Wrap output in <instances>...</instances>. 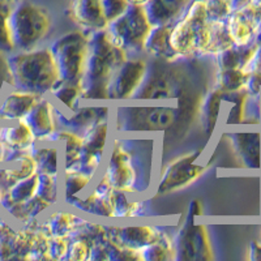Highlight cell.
<instances>
[{
	"label": "cell",
	"mask_w": 261,
	"mask_h": 261,
	"mask_svg": "<svg viewBox=\"0 0 261 261\" xmlns=\"http://www.w3.org/2000/svg\"><path fill=\"white\" fill-rule=\"evenodd\" d=\"M128 59V53L111 41L106 29L89 38L85 71L81 80L83 99H109L114 74Z\"/></svg>",
	"instance_id": "1"
},
{
	"label": "cell",
	"mask_w": 261,
	"mask_h": 261,
	"mask_svg": "<svg viewBox=\"0 0 261 261\" xmlns=\"http://www.w3.org/2000/svg\"><path fill=\"white\" fill-rule=\"evenodd\" d=\"M13 88L43 97L60 83L59 69L51 48L22 51L8 57Z\"/></svg>",
	"instance_id": "2"
},
{
	"label": "cell",
	"mask_w": 261,
	"mask_h": 261,
	"mask_svg": "<svg viewBox=\"0 0 261 261\" xmlns=\"http://www.w3.org/2000/svg\"><path fill=\"white\" fill-rule=\"evenodd\" d=\"M209 18L205 0H195L186 9V15L171 28L170 43L178 55L206 54L209 46Z\"/></svg>",
	"instance_id": "3"
},
{
	"label": "cell",
	"mask_w": 261,
	"mask_h": 261,
	"mask_svg": "<svg viewBox=\"0 0 261 261\" xmlns=\"http://www.w3.org/2000/svg\"><path fill=\"white\" fill-rule=\"evenodd\" d=\"M9 25L15 47L21 51H29L45 38L50 30L51 18L45 8L24 2L12 9Z\"/></svg>",
	"instance_id": "4"
},
{
	"label": "cell",
	"mask_w": 261,
	"mask_h": 261,
	"mask_svg": "<svg viewBox=\"0 0 261 261\" xmlns=\"http://www.w3.org/2000/svg\"><path fill=\"white\" fill-rule=\"evenodd\" d=\"M89 38L83 32L68 33L54 42L51 51L54 54L60 83L80 86L85 71Z\"/></svg>",
	"instance_id": "5"
},
{
	"label": "cell",
	"mask_w": 261,
	"mask_h": 261,
	"mask_svg": "<svg viewBox=\"0 0 261 261\" xmlns=\"http://www.w3.org/2000/svg\"><path fill=\"white\" fill-rule=\"evenodd\" d=\"M107 32L111 41L127 53H143L153 25L146 15L145 7L130 4L120 17L109 24Z\"/></svg>",
	"instance_id": "6"
},
{
	"label": "cell",
	"mask_w": 261,
	"mask_h": 261,
	"mask_svg": "<svg viewBox=\"0 0 261 261\" xmlns=\"http://www.w3.org/2000/svg\"><path fill=\"white\" fill-rule=\"evenodd\" d=\"M120 130H166L175 123L176 111L171 107H129L119 110Z\"/></svg>",
	"instance_id": "7"
},
{
	"label": "cell",
	"mask_w": 261,
	"mask_h": 261,
	"mask_svg": "<svg viewBox=\"0 0 261 261\" xmlns=\"http://www.w3.org/2000/svg\"><path fill=\"white\" fill-rule=\"evenodd\" d=\"M202 149L191 151L188 154L176 157L167 163L160 178L157 191L160 193L181 190L200 178L205 171V166L197 165L196 161L201 155Z\"/></svg>",
	"instance_id": "8"
},
{
	"label": "cell",
	"mask_w": 261,
	"mask_h": 261,
	"mask_svg": "<svg viewBox=\"0 0 261 261\" xmlns=\"http://www.w3.org/2000/svg\"><path fill=\"white\" fill-rule=\"evenodd\" d=\"M105 176L115 191L134 193L139 187L137 169L134 163V157L119 140L114 143Z\"/></svg>",
	"instance_id": "9"
},
{
	"label": "cell",
	"mask_w": 261,
	"mask_h": 261,
	"mask_svg": "<svg viewBox=\"0 0 261 261\" xmlns=\"http://www.w3.org/2000/svg\"><path fill=\"white\" fill-rule=\"evenodd\" d=\"M180 73L175 68L162 69L157 65L154 73L146 72V81L141 84L134 97L137 99H171L179 97L184 90Z\"/></svg>",
	"instance_id": "10"
},
{
	"label": "cell",
	"mask_w": 261,
	"mask_h": 261,
	"mask_svg": "<svg viewBox=\"0 0 261 261\" xmlns=\"http://www.w3.org/2000/svg\"><path fill=\"white\" fill-rule=\"evenodd\" d=\"M192 216H190L187 225L179 232L175 244V258L179 260H212L211 243H209L206 227L202 225H193Z\"/></svg>",
	"instance_id": "11"
},
{
	"label": "cell",
	"mask_w": 261,
	"mask_h": 261,
	"mask_svg": "<svg viewBox=\"0 0 261 261\" xmlns=\"http://www.w3.org/2000/svg\"><path fill=\"white\" fill-rule=\"evenodd\" d=\"M148 72V63L144 59H127L115 72L110 84L111 99H128L132 98Z\"/></svg>",
	"instance_id": "12"
},
{
	"label": "cell",
	"mask_w": 261,
	"mask_h": 261,
	"mask_svg": "<svg viewBox=\"0 0 261 261\" xmlns=\"http://www.w3.org/2000/svg\"><path fill=\"white\" fill-rule=\"evenodd\" d=\"M37 137L24 119L17 120V124L13 127L0 128V141L9 150V154L4 157H15V161L28 154L27 151L33 149Z\"/></svg>",
	"instance_id": "13"
},
{
	"label": "cell",
	"mask_w": 261,
	"mask_h": 261,
	"mask_svg": "<svg viewBox=\"0 0 261 261\" xmlns=\"http://www.w3.org/2000/svg\"><path fill=\"white\" fill-rule=\"evenodd\" d=\"M24 120L33 130L37 140H45V141L53 140L57 129V123H55V110L48 99L41 98L38 103L28 113Z\"/></svg>",
	"instance_id": "14"
},
{
	"label": "cell",
	"mask_w": 261,
	"mask_h": 261,
	"mask_svg": "<svg viewBox=\"0 0 261 261\" xmlns=\"http://www.w3.org/2000/svg\"><path fill=\"white\" fill-rule=\"evenodd\" d=\"M161 231L153 226H130V227H110L109 239L119 246L140 251L157 241Z\"/></svg>",
	"instance_id": "15"
},
{
	"label": "cell",
	"mask_w": 261,
	"mask_h": 261,
	"mask_svg": "<svg viewBox=\"0 0 261 261\" xmlns=\"http://www.w3.org/2000/svg\"><path fill=\"white\" fill-rule=\"evenodd\" d=\"M71 17L90 32H99L109 27L101 7V0H73Z\"/></svg>",
	"instance_id": "16"
},
{
	"label": "cell",
	"mask_w": 261,
	"mask_h": 261,
	"mask_svg": "<svg viewBox=\"0 0 261 261\" xmlns=\"http://www.w3.org/2000/svg\"><path fill=\"white\" fill-rule=\"evenodd\" d=\"M41 95L16 89L9 93L0 105V120H20L38 103Z\"/></svg>",
	"instance_id": "17"
},
{
	"label": "cell",
	"mask_w": 261,
	"mask_h": 261,
	"mask_svg": "<svg viewBox=\"0 0 261 261\" xmlns=\"http://www.w3.org/2000/svg\"><path fill=\"white\" fill-rule=\"evenodd\" d=\"M191 0H149L145 11L153 27L171 25L190 6Z\"/></svg>",
	"instance_id": "18"
},
{
	"label": "cell",
	"mask_w": 261,
	"mask_h": 261,
	"mask_svg": "<svg viewBox=\"0 0 261 261\" xmlns=\"http://www.w3.org/2000/svg\"><path fill=\"white\" fill-rule=\"evenodd\" d=\"M171 25H161V27H153L149 33L148 39L145 42L144 51L158 59L174 62L178 54L174 51L170 43V33H171Z\"/></svg>",
	"instance_id": "19"
},
{
	"label": "cell",
	"mask_w": 261,
	"mask_h": 261,
	"mask_svg": "<svg viewBox=\"0 0 261 261\" xmlns=\"http://www.w3.org/2000/svg\"><path fill=\"white\" fill-rule=\"evenodd\" d=\"M239 158L244 166L258 169L261 163V135L260 134H234L231 135Z\"/></svg>",
	"instance_id": "20"
},
{
	"label": "cell",
	"mask_w": 261,
	"mask_h": 261,
	"mask_svg": "<svg viewBox=\"0 0 261 261\" xmlns=\"http://www.w3.org/2000/svg\"><path fill=\"white\" fill-rule=\"evenodd\" d=\"M107 109L106 107H84L80 109L79 107L77 110L73 111V115L67 118L63 114H58V119L67 127L76 128V129H80V128H88L93 124V123L101 120V119H106L107 115Z\"/></svg>",
	"instance_id": "21"
},
{
	"label": "cell",
	"mask_w": 261,
	"mask_h": 261,
	"mask_svg": "<svg viewBox=\"0 0 261 261\" xmlns=\"http://www.w3.org/2000/svg\"><path fill=\"white\" fill-rule=\"evenodd\" d=\"M144 260H172L175 258V244L165 232H161L157 241L140 249Z\"/></svg>",
	"instance_id": "22"
},
{
	"label": "cell",
	"mask_w": 261,
	"mask_h": 261,
	"mask_svg": "<svg viewBox=\"0 0 261 261\" xmlns=\"http://www.w3.org/2000/svg\"><path fill=\"white\" fill-rule=\"evenodd\" d=\"M81 223H83L81 218L73 214L57 212L46 222L45 231L51 237H68Z\"/></svg>",
	"instance_id": "23"
},
{
	"label": "cell",
	"mask_w": 261,
	"mask_h": 261,
	"mask_svg": "<svg viewBox=\"0 0 261 261\" xmlns=\"http://www.w3.org/2000/svg\"><path fill=\"white\" fill-rule=\"evenodd\" d=\"M249 76H251L249 72L241 68L221 69L220 73L217 74L218 89L222 92H238V90L246 89Z\"/></svg>",
	"instance_id": "24"
},
{
	"label": "cell",
	"mask_w": 261,
	"mask_h": 261,
	"mask_svg": "<svg viewBox=\"0 0 261 261\" xmlns=\"http://www.w3.org/2000/svg\"><path fill=\"white\" fill-rule=\"evenodd\" d=\"M37 186H38V172L22 180H18L8 192H6V195L13 202L28 201L37 196Z\"/></svg>",
	"instance_id": "25"
},
{
	"label": "cell",
	"mask_w": 261,
	"mask_h": 261,
	"mask_svg": "<svg viewBox=\"0 0 261 261\" xmlns=\"http://www.w3.org/2000/svg\"><path fill=\"white\" fill-rule=\"evenodd\" d=\"M55 140H64L65 151H64V169H69L77 162L80 157V151L83 148V137L73 134L71 130H63Z\"/></svg>",
	"instance_id": "26"
},
{
	"label": "cell",
	"mask_w": 261,
	"mask_h": 261,
	"mask_svg": "<svg viewBox=\"0 0 261 261\" xmlns=\"http://www.w3.org/2000/svg\"><path fill=\"white\" fill-rule=\"evenodd\" d=\"M51 95H53L57 101L64 105L67 109L71 111L77 110L79 101L81 99V88L79 85H69V84L59 83L53 90H51Z\"/></svg>",
	"instance_id": "27"
},
{
	"label": "cell",
	"mask_w": 261,
	"mask_h": 261,
	"mask_svg": "<svg viewBox=\"0 0 261 261\" xmlns=\"http://www.w3.org/2000/svg\"><path fill=\"white\" fill-rule=\"evenodd\" d=\"M92 176L81 174L79 171L64 170V180H63V191H64V199L71 201L76 197L80 191H83L88 184L92 181Z\"/></svg>",
	"instance_id": "28"
},
{
	"label": "cell",
	"mask_w": 261,
	"mask_h": 261,
	"mask_svg": "<svg viewBox=\"0 0 261 261\" xmlns=\"http://www.w3.org/2000/svg\"><path fill=\"white\" fill-rule=\"evenodd\" d=\"M11 12H12V7L9 4L0 3V53L6 54V55L16 50L11 25H9Z\"/></svg>",
	"instance_id": "29"
},
{
	"label": "cell",
	"mask_w": 261,
	"mask_h": 261,
	"mask_svg": "<svg viewBox=\"0 0 261 261\" xmlns=\"http://www.w3.org/2000/svg\"><path fill=\"white\" fill-rule=\"evenodd\" d=\"M33 158L37 163V171L58 175V150L55 148L33 149Z\"/></svg>",
	"instance_id": "30"
},
{
	"label": "cell",
	"mask_w": 261,
	"mask_h": 261,
	"mask_svg": "<svg viewBox=\"0 0 261 261\" xmlns=\"http://www.w3.org/2000/svg\"><path fill=\"white\" fill-rule=\"evenodd\" d=\"M58 175L54 174H43L38 172V186H37V196L54 204L58 199Z\"/></svg>",
	"instance_id": "31"
},
{
	"label": "cell",
	"mask_w": 261,
	"mask_h": 261,
	"mask_svg": "<svg viewBox=\"0 0 261 261\" xmlns=\"http://www.w3.org/2000/svg\"><path fill=\"white\" fill-rule=\"evenodd\" d=\"M209 20H226L232 12L231 0H205Z\"/></svg>",
	"instance_id": "32"
},
{
	"label": "cell",
	"mask_w": 261,
	"mask_h": 261,
	"mask_svg": "<svg viewBox=\"0 0 261 261\" xmlns=\"http://www.w3.org/2000/svg\"><path fill=\"white\" fill-rule=\"evenodd\" d=\"M129 6L130 3L128 0H101L102 11L109 24L120 17Z\"/></svg>",
	"instance_id": "33"
},
{
	"label": "cell",
	"mask_w": 261,
	"mask_h": 261,
	"mask_svg": "<svg viewBox=\"0 0 261 261\" xmlns=\"http://www.w3.org/2000/svg\"><path fill=\"white\" fill-rule=\"evenodd\" d=\"M69 242L67 241V237H50V243H48V255L51 260H58V258H64L68 251Z\"/></svg>",
	"instance_id": "34"
},
{
	"label": "cell",
	"mask_w": 261,
	"mask_h": 261,
	"mask_svg": "<svg viewBox=\"0 0 261 261\" xmlns=\"http://www.w3.org/2000/svg\"><path fill=\"white\" fill-rule=\"evenodd\" d=\"M90 252V244L85 239H77L76 242L69 244L65 258L69 260H85L89 257Z\"/></svg>",
	"instance_id": "35"
},
{
	"label": "cell",
	"mask_w": 261,
	"mask_h": 261,
	"mask_svg": "<svg viewBox=\"0 0 261 261\" xmlns=\"http://www.w3.org/2000/svg\"><path fill=\"white\" fill-rule=\"evenodd\" d=\"M6 84L13 88V76L11 67H9L8 58H7L6 54L0 53V93H2Z\"/></svg>",
	"instance_id": "36"
},
{
	"label": "cell",
	"mask_w": 261,
	"mask_h": 261,
	"mask_svg": "<svg viewBox=\"0 0 261 261\" xmlns=\"http://www.w3.org/2000/svg\"><path fill=\"white\" fill-rule=\"evenodd\" d=\"M249 258L251 260H261V243L257 242H253L251 244V251H249Z\"/></svg>",
	"instance_id": "37"
},
{
	"label": "cell",
	"mask_w": 261,
	"mask_h": 261,
	"mask_svg": "<svg viewBox=\"0 0 261 261\" xmlns=\"http://www.w3.org/2000/svg\"><path fill=\"white\" fill-rule=\"evenodd\" d=\"M188 212H190V216H192V217L201 216V214H202V206H201V204H200L199 200H193V201L191 202Z\"/></svg>",
	"instance_id": "38"
},
{
	"label": "cell",
	"mask_w": 261,
	"mask_h": 261,
	"mask_svg": "<svg viewBox=\"0 0 261 261\" xmlns=\"http://www.w3.org/2000/svg\"><path fill=\"white\" fill-rule=\"evenodd\" d=\"M249 6H252L253 8L261 11V0H248Z\"/></svg>",
	"instance_id": "39"
},
{
	"label": "cell",
	"mask_w": 261,
	"mask_h": 261,
	"mask_svg": "<svg viewBox=\"0 0 261 261\" xmlns=\"http://www.w3.org/2000/svg\"><path fill=\"white\" fill-rule=\"evenodd\" d=\"M130 4H135V6H145L149 0H128Z\"/></svg>",
	"instance_id": "40"
},
{
	"label": "cell",
	"mask_w": 261,
	"mask_h": 261,
	"mask_svg": "<svg viewBox=\"0 0 261 261\" xmlns=\"http://www.w3.org/2000/svg\"><path fill=\"white\" fill-rule=\"evenodd\" d=\"M21 0H0V3H6V4H9V6H12V4H16V3H20Z\"/></svg>",
	"instance_id": "41"
},
{
	"label": "cell",
	"mask_w": 261,
	"mask_h": 261,
	"mask_svg": "<svg viewBox=\"0 0 261 261\" xmlns=\"http://www.w3.org/2000/svg\"><path fill=\"white\" fill-rule=\"evenodd\" d=\"M3 157H4V146L3 144H2V141H0V161H3Z\"/></svg>",
	"instance_id": "42"
},
{
	"label": "cell",
	"mask_w": 261,
	"mask_h": 261,
	"mask_svg": "<svg viewBox=\"0 0 261 261\" xmlns=\"http://www.w3.org/2000/svg\"><path fill=\"white\" fill-rule=\"evenodd\" d=\"M258 41H260V42H261V32H260V33H258Z\"/></svg>",
	"instance_id": "43"
}]
</instances>
